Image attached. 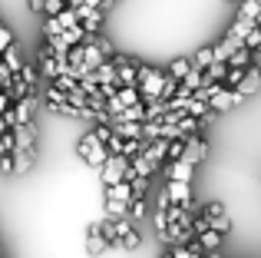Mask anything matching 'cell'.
<instances>
[{"label": "cell", "instance_id": "cell-5", "mask_svg": "<svg viewBox=\"0 0 261 258\" xmlns=\"http://www.w3.org/2000/svg\"><path fill=\"white\" fill-rule=\"evenodd\" d=\"M113 66H116V86H136V73H139V66L133 63L129 57H116L113 60Z\"/></svg>", "mask_w": 261, "mask_h": 258}, {"label": "cell", "instance_id": "cell-4", "mask_svg": "<svg viewBox=\"0 0 261 258\" xmlns=\"http://www.w3.org/2000/svg\"><path fill=\"white\" fill-rule=\"evenodd\" d=\"M238 103H245L242 93H238V90H225V86H222V90H218L215 96L208 99V110H212V113H228L231 106H238Z\"/></svg>", "mask_w": 261, "mask_h": 258}, {"label": "cell", "instance_id": "cell-24", "mask_svg": "<svg viewBox=\"0 0 261 258\" xmlns=\"http://www.w3.org/2000/svg\"><path fill=\"white\" fill-rule=\"evenodd\" d=\"M13 43V37H10V30L7 27H0V50H7V46Z\"/></svg>", "mask_w": 261, "mask_h": 258}, {"label": "cell", "instance_id": "cell-1", "mask_svg": "<svg viewBox=\"0 0 261 258\" xmlns=\"http://www.w3.org/2000/svg\"><path fill=\"white\" fill-rule=\"evenodd\" d=\"M136 76H139V80H136V90H139V99H142V103L159 99L166 73H162V70H152V66H139V73H136Z\"/></svg>", "mask_w": 261, "mask_h": 258}, {"label": "cell", "instance_id": "cell-2", "mask_svg": "<svg viewBox=\"0 0 261 258\" xmlns=\"http://www.w3.org/2000/svg\"><path fill=\"white\" fill-rule=\"evenodd\" d=\"M80 156H83V159H86V166L99 169L102 162L109 159V149L102 146L99 139H96V133H86V136H83V142H80Z\"/></svg>", "mask_w": 261, "mask_h": 258}, {"label": "cell", "instance_id": "cell-15", "mask_svg": "<svg viewBox=\"0 0 261 258\" xmlns=\"http://www.w3.org/2000/svg\"><path fill=\"white\" fill-rule=\"evenodd\" d=\"M189 63L195 66V70H205V66H208V63H215V57H212V46H205V50H198L195 57L189 60Z\"/></svg>", "mask_w": 261, "mask_h": 258}, {"label": "cell", "instance_id": "cell-6", "mask_svg": "<svg viewBox=\"0 0 261 258\" xmlns=\"http://www.w3.org/2000/svg\"><path fill=\"white\" fill-rule=\"evenodd\" d=\"M235 90L242 93L245 99H248V96H255V93H261V70H258L255 63H248V66H245V76H242V83H238Z\"/></svg>", "mask_w": 261, "mask_h": 258}, {"label": "cell", "instance_id": "cell-11", "mask_svg": "<svg viewBox=\"0 0 261 258\" xmlns=\"http://www.w3.org/2000/svg\"><path fill=\"white\" fill-rule=\"evenodd\" d=\"M0 63H4L10 73H20V70H23V60H20V53H17V46H13V43L7 46V50H0Z\"/></svg>", "mask_w": 261, "mask_h": 258}, {"label": "cell", "instance_id": "cell-3", "mask_svg": "<svg viewBox=\"0 0 261 258\" xmlns=\"http://www.w3.org/2000/svg\"><path fill=\"white\" fill-rule=\"evenodd\" d=\"M205 156H208V142H205L202 136L189 133V136L182 139V156H178V159L189 162V166H198V162H202Z\"/></svg>", "mask_w": 261, "mask_h": 258}, {"label": "cell", "instance_id": "cell-16", "mask_svg": "<svg viewBox=\"0 0 261 258\" xmlns=\"http://www.w3.org/2000/svg\"><path fill=\"white\" fill-rule=\"evenodd\" d=\"M258 10H261V0H242V7H238V17L255 20V17H258Z\"/></svg>", "mask_w": 261, "mask_h": 258}, {"label": "cell", "instance_id": "cell-13", "mask_svg": "<svg viewBox=\"0 0 261 258\" xmlns=\"http://www.w3.org/2000/svg\"><path fill=\"white\" fill-rule=\"evenodd\" d=\"M102 17H106V13L102 10H89L83 20H80V27H83V33L89 37V33H99V27H102Z\"/></svg>", "mask_w": 261, "mask_h": 258}, {"label": "cell", "instance_id": "cell-8", "mask_svg": "<svg viewBox=\"0 0 261 258\" xmlns=\"http://www.w3.org/2000/svg\"><path fill=\"white\" fill-rule=\"evenodd\" d=\"M192 172H195V166H189V162H182V159L169 162V179L172 182H192Z\"/></svg>", "mask_w": 261, "mask_h": 258}, {"label": "cell", "instance_id": "cell-23", "mask_svg": "<svg viewBox=\"0 0 261 258\" xmlns=\"http://www.w3.org/2000/svg\"><path fill=\"white\" fill-rule=\"evenodd\" d=\"M106 209H109V215H113V219H126V209H129V205H122V202H113V199H106Z\"/></svg>", "mask_w": 261, "mask_h": 258}, {"label": "cell", "instance_id": "cell-21", "mask_svg": "<svg viewBox=\"0 0 261 258\" xmlns=\"http://www.w3.org/2000/svg\"><path fill=\"white\" fill-rule=\"evenodd\" d=\"M57 20H60V27H63V30H70V27H76V23H80L76 13H73L70 7H66V10H60V13H57Z\"/></svg>", "mask_w": 261, "mask_h": 258}, {"label": "cell", "instance_id": "cell-12", "mask_svg": "<svg viewBox=\"0 0 261 258\" xmlns=\"http://www.w3.org/2000/svg\"><path fill=\"white\" fill-rule=\"evenodd\" d=\"M106 248H109V242L102 239L99 225H93V228H89V239H86V252L89 255H99V252H106Z\"/></svg>", "mask_w": 261, "mask_h": 258}, {"label": "cell", "instance_id": "cell-10", "mask_svg": "<svg viewBox=\"0 0 261 258\" xmlns=\"http://www.w3.org/2000/svg\"><path fill=\"white\" fill-rule=\"evenodd\" d=\"M238 46H242V43H238L235 37H228V33H225V40H222V43H218V46H212V57H215L218 63H225V60H228L231 53L238 50Z\"/></svg>", "mask_w": 261, "mask_h": 258}, {"label": "cell", "instance_id": "cell-27", "mask_svg": "<svg viewBox=\"0 0 261 258\" xmlns=\"http://www.w3.org/2000/svg\"><path fill=\"white\" fill-rule=\"evenodd\" d=\"M4 133H10V129H7V123H4V116H0V136Z\"/></svg>", "mask_w": 261, "mask_h": 258}, {"label": "cell", "instance_id": "cell-30", "mask_svg": "<svg viewBox=\"0 0 261 258\" xmlns=\"http://www.w3.org/2000/svg\"><path fill=\"white\" fill-rule=\"evenodd\" d=\"M228 4H235V0H228Z\"/></svg>", "mask_w": 261, "mask_h": 258}, {"label": "cell", "instance_id": "cell-22", "mask_svg": "<svg viewBox=\"0 0 261 258\" xmlns=\"http://www.w3.org/2000/svg\"><path fill=\"white\" fill-rule=\"evenodd\" d=\"M60 10H66V0H43V13L46 17H57Z\"/></svg>", "mask_w": 261, "mask_h": 258}, {"label": "cell", "instance_id": "cell-28", "mask_svg": "<svg viewBox=\"0 0 261 258\" xmlns=\"http://www.w3.org/2000/svg\"><path fill=\"white\" fill-rule=\"evenodd\" d=\"M255 27H261V10H258V17H255Z\"/></svg>", "mask_w": 261, "mask_h": 258}, {"label": "cell", "instance_id": "cell-9", "mask_svg": "<svg viewBox=\"0 0 261 258\" xmlns=\"http://www.w3.org/2000/svg\"><path fill=\"white\" fill-rule=\"evenodd\" d=\"M222 239L225 235H218L215 228H205V232L195 235V242L202 245V252H218V248H222Z\"/></svg>", "mask_w": 261, "mask_h": 258}, {"label": "cell", "instance_id": "cell-20", "mask_svg": "<svg viewBox=\"0 0 261 258\" xmlns=\"http://www.w3.org/2000/svg\"><path fill=\"white\" fill-rule=\"evenodd\" d=\"M60 33H63L60 20H57V17H46V23H43V37H46V40H53V37H60Z\"/></svg>", "mask_w": 261, "mask_h": 258}, {"label": "cell", "instance_id": "cell-29", "mask_svg": "<svg viewBox=\"0 0 261 258\" xmlns=\"http://www.w3.org/2000/svg\"><path fill=\"white\" fill-rule=\"evenodd\" d=\"M162 258H172V255H169V252H166V255H162Z\"/></svg>", "mask_w": 261, "mask_h": 258}, {"label": "cell", "instance_id": "cell-26", "mask_svg": "<svg viewBox=\"0 0 261 258\" xmlns=\"http://www.w3.org/2000/svg\"><path fill=\"white\" fill-rule=\"evenodd\" d=\"M27 4H30L33 13H43V0H27Z\"/></svg>", "mask_w": 261, "mask_h": 258}, {"label": "cell", "instance_id": "cell-14", "mask_svg": "<svg viewBox=\"0 0 261 258\" xmlns=\"http://www.w3.org/2000/svg\"><path fill=\"white\" fill-rule=\"evenodd\" d=\"M248 63H251V50H245V46H238V50L225 60V66H228V70H245Z\"/></svg>", "mask_w": 261, "mask_h": 258}, {"label": "cell", "instance_id": "cell-25", "mask_svg": "<svg viewBox=\"0 0 261 258\" xmlns=\"http://www.w3.org/2000/svg\"><path fill=\"white\" fill-rule=\"evenodd\" d=\"M0 172L13 175V159H10V156H0Z\"/></svg>", "mask_w": 261, "mask_h": 258}, {"label": "cell", "instance_id": "cell-18", "mask_svg": "<svg viewBox=\"0 0 261 258\" xmlns=\"http://www.w3.org/2000/svg\"><path fill=\"white\" fill-rule=\"evenodd\" d=\"M208 228H215V232L218 235H225V232H228V228H231V222H228V215H212V219H208Z\"/></svg>", "mask_w": 261, "mask_h": 258}, {"label": "cell", "instance_id": "cell-19", "mask_svg": "<svg viewBox=\"0 0 261 258\" xmlns=\"http://www.w3.org/2000/svg\"><path fill=\"white\" fill-rule=\"evenodd\" d=\"M189 70H192V63H189V60H182V57H178L175 63L169 66V76H172V80H182V76H185Z\"/></svg>", "mask_w": 261, "mask_h": 258}, {"label": "cell", "instance_id": "cell-7", "mask_svg": "<svg viewBox=\"0 0 261 258\" xmlns=\"http://www.w3.org/2000/svg\"><path fill=\"white\" fill-rule=\"evenodd\" d=\"M106 199L129 205V202H133V186H129V182H113V186H106Z\"/></svg>", "mask_w": 261, "mask_h": 258}, {"label": "cell", "instance_id": "cell-17", "mask_svg": "<svg viewBox=\"0 0 261 258\" xmlns=\"http://www.w3.org/2000/svg\"><path fill=\"white\" fill-rule=\"evenodd\" d=\"M126 215H129V222L142 219V215H146V199H133V202H129V209H126Z\"/></svg>", "mask_w": 261, "mask_h": 258}]
</instances>
